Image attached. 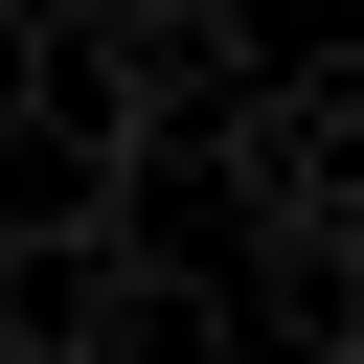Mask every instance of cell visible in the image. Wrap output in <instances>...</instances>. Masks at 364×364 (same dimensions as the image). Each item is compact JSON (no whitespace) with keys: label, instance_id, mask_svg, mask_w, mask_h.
<instances>
[{"label":"cell","instance_id":"1","mask_svg":"<svg viewBox=\"0 0 364 364\" xmlns=\"http://www.w3.org/2000/svg\"><path fill=\"white\" fill-rule=\"evenodd\" d=\"M159 341H205V296L136 273V228L91 205V159L46 205H0V364H159Z\"/></svg>","mask_w":364,"mask_h":364},{"label":"cell","instance_id":"2","mask_svg":"<svg viewBox=\"0 0 364 364\" xmlns=\"http://www.w3.org/2000/svg\"><path fill=\"white\" fill-rule=\"evenodd\" d=\"M228 91H250V23H228V0H68V23H46L68 159H91V136H182V114H228Z\"/></svg>","mask_w":364,"mask_h":364},{"label":"cell","instance_id":"3","mask_svg":"<svg viewBox=\"0 0 364 364\" xmlns=\"http://www.w3.org/2000/svg\"><path fill=\"white\" fill-rule=\"evenodd\" d=\"M228 273H250V318H273V341L364 364V205H250V228H228Z\"/></svg>","mask_w":364,"mask_h":364},{"label":"cell","instance_id":"4","mask_svg":"<svg viewBox=\"0 0 364 364\" xmlns=\"http://www.w3.org/2000/svg\"><path fill=\"white\" fill-rule=\"evenodd\" d=\"M46 114V0H0V136Z\"/></svg>","mask_w":364,"mask_h":364}]
</instances>
